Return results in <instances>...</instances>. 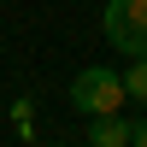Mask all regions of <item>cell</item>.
Segmentation results:
<instances>
[{"instance_id": "cell-1", "label": "cell", "mask_w": 147, "mask_h": 147, "mask_svg": "<svg viewBox=\"0 0 147 147\" xmlns=\"http://www.w3.org/2000/svg\"><path fill=\"white\" fill-rule=\"evenodd\" d=\"M71 112L100 118V112H124V77L112 65H82L71 77Z\"/></svg>"}, {"instance_id": "cell-5", "label": "cell", "mask_w": 147, "mask_h": 147, "mask_svg": "<svg viewBox=\"0 0 147 147\" xmlns=\"http://www.w3.org/2000/svg\"><path fill=\"white\" fill-rule=\"evenodd\" d=\"M129 147H147V118H129Z\"/></svg>"}, {"instance_id": "cell-4", "label": "cell", "mask_w": 147, "mask_h": 147, "mask_svg": "<svg viewBox=\"0 0 147 147\" xmlns=\"http://www.w3.org/2000/svg\"><path fill=\"white\" fill-rule=\"evenodd\" d=\"M118 77H124V100L147 106V53H141V59H129V65L118 71Z\"/></svg>"}, {"instance_id": "cell-2", "label": "cell", "mask_w": 147, "mask_h": 147, "mask_svg": "<svg viewBox=\"0 0 147 147\" xmlns=\"http://www.w3.org/2000/svg\"><path fill=\"white\" fill-rule=\"evenodd\" d=\"M100 30L124 59H141L147 53V0H106L100 6Z\"/></svg>"}, {"instance_id": "cell-3", "label": "cell", "mask_w": 147, "mask_h": 147, "mask_svg": "<svg viewBox=\"0 0 147 147\" xmlns=\"http://www.w3.org/2000/svg\"><path fill=\"white\" fill-rule=\"evenodd\" d=\"M88 147H129V118H124V112L88 118Z\"/></svg>"}]
</instances>
